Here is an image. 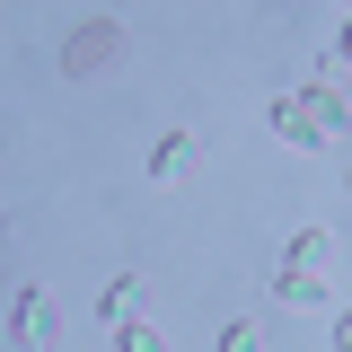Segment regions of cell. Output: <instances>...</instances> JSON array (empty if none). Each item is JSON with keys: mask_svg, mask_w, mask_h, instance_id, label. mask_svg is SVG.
<instances>
[{"mask_svg": "<svg viewBox=\"0 0 352 352\" xmlns=\"http://www.w3.org/2000/svg\"><path fill=\"white\" fill-rule=\"evenodd\" d=\"M220 352H264V344H256V326H247V317H229V326H220Z\"/></svg>", "mask_w": 352, "mask_h": 352, "instance_id": "cell-9", "label": "cell"}, {"mask_svg": "<svg viewBox=\"0 0 352 352\" xmlns=\"http://www.w3.org/2000/svg\"><path fill=\"white\" fill-rule=\"evenodd\" d=\"M273 291H282L291 308H317V300H326V273H308V264H282V273H273Z\"/></svg>", "mask_w": 352, "mask_h": 352, "instance_id": "cell-6", "label": "cell"}, {"mask_svg": "<svg viewBox=\"0 0 352 352\" xmlns=\"http://www.w3.org/2000/svg\"><path fill=\"white\" fill-rule=\"evenodd\" d=\"M344 194H352V168H344Z\"/></svg>", "mask_w": 352, "mask_h": 352, "instance_id": "cell-11", "label": "cell"}, {"mask_svg": "<svg viewBox=\"0 0 352 352\" xmlns=\"http://www.w3.org/2000/svg\"><path fill=\"white\" fill-rule=\"evenodd\" d=\"M9 335H18V352H53V344H62V308H53V291L27 282V291L9 300Z\"/></svg>", "mask_w": 352, "mask_h": 352, "instance_id": "cell-2", "label": "cell"}, {"mask_svg": "<svg viewBox=\"0 0 352 352\" xmlns=\"http://www.w3.org/2000/svg\"><path fill=\"white\" fill-rule=\"evenodd\" d=\"M282 264H308V273H326V264H335V238H326V229H300Z\"/></svg>", "mask_w": 352, "mask_h": 352, "instance_id": "cell-7", "label": "cell"}, {"mask_svg": "<svg viewBox=\"0 0 352 352\" xmlns=\"http://www.w3.org/2000/svg\"><path fill=\"white\" fill-rule=\"evenodd\" d=\"M97 317H106V326H132V317H141V273H115L106 300H97Z\"/></svg>", "mask_w": 352, "mask_h": 352, "instance_id": "cell-5", "label": "cell"}, {"mask_svg": "<svg viewBox=\"0 0 352 352\" xmlns=\"http://www.w3.org/2000/svg\"><path fill=\"white\" fill-rule=\"evenodd\" d=\"M194 168H203V141H194V132H168V141H150V185H185Z\"/></svg>", "mask_w": 352, "mask_h": 352, "instance_id": "cell-4", "label": "cell"}, {"mask_svg": "<svg viewBox=\"0 0 352 352\" xmlns=\"http://www.w3.org/2000/svg\"><path fill=\"white\" fill-rule=\"evenodd\" d=\"M273 132H282L291 150H335V124H326V115L308 106L300 88H282V97H273Z\"/></svg>", "mask_w": 352, "mask_h": 352, "instance_id": "cell-3", "label": "cell"}, {"mask_svg": "<svg viewBox=\"0 0 352 352\" xmlns=\"http://www.w3.org/2000/svg\"><path fill=\"white\" fill-rule=\"evenodd\" d=\"M335 352H352V308H344V317H335Z\"/></svg>", "mask_w": 352, "mask_h": 352, "instance_id": "cell-10", "label": "cell"}, {"mask_svg": "<svg viewBox=\"0 0 352 352\" xmlns=\"http://www.w3.org/2000/svg\"><path fill=\"white\" fill-rule=\"evenodd\" d=\"M124 62V27L115 18H80L71 36H62V71L71 80H97V71H115Z\"/></svg>", "mask_w": 352, "mask_h": 352, "instance_id": "cell-1", "label": "cell"}, {"mask_svg": "<svg viewBox=\"0 0 352 352\" xmlns=\"http://www.w3.org/2000/svg\"><path fill=\"white\" fill-rule=\"evenodd\" d=\"M115 352H168V344H159V326L132 317V326H115Z\"/></svg>", "mask_w": 352, "mask_h": 352, "instance_id": "cell-8", "label": "cell"}]
</instances>
